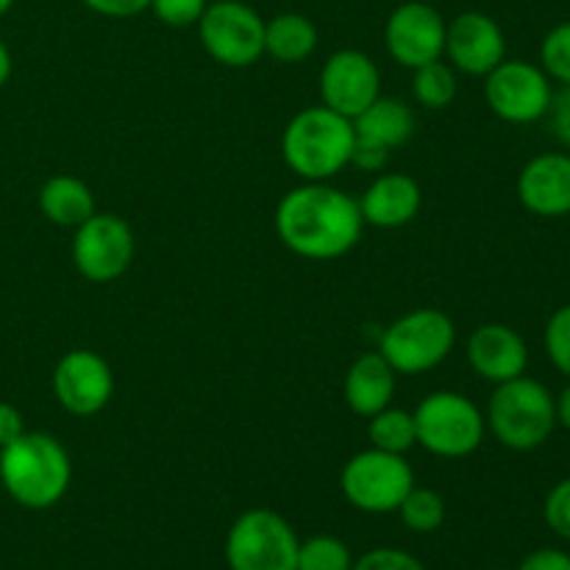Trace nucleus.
Segmentation results:
<instances>
[{
	"label": "nucleus",
	"instance_id": "4468645a",
	"mask_svg": "<svg viewBox=\"0 0 570 570\" xmlns=\"http://www.w3.org/2000/svg\"><path fill=\"white\" fill-rule=\"evenodd\" d=\"M382 95V76L362 50H337L321 70V100L337 115L360 117Z\"/></svg>",
	"mask_w": 570,
	"mask_h": 570
},
{
	"label": "nucleus",
	"instance_id": "c756f323",
	"mask_svg": "<svg viewBox=\"0 0 570 570\" xmlns=\"http://www.w3.org/2000/svg\"><path fill=\"white\" fill-rule=\"evenodd\" d=\"M543 518L551 532L560 534L562 540H570V476L557 482L546 495Z\"/></svg>",
	"mask_w": 570,
	"mask_h": 570
},
{
	"label": "nucleus",
	"instance_id": "cd10ccee",
	"mask_svg": "<svg viewBox=\"0 0 570 570\" xmlns=\"http://www.w3.org/2000/svg\"><path fill=\"white\" fill-rule=\"evenodd\" d=\"M546 354L551 365L570 379V304L560 306L546 323Z\"/></svg>",
	"mask_w": 570,
	"mask_h": 570
},
{
	"label": "nucleus",
	"instance_id": "9b49d317",
	"mask_svg": "<svg viewBox=\"0 0 570 570\" xmlns=\"http://www.w3.org/2000/svg\"><path fill=\"white\" fill-rule=\"evenodd\" d=\"M134 232L117 215L95 212L76 228L72 237V265L87 282L106 284L120 278L131 267Z\"/></svg>",
	"mask_w": 570,
	"mask_h": 570
},
{
	"label": "nucleus",
	"instance_id": "7c9ffc66",
	"mask_svg": "<svg viewBox=\"0 0 570 570\" xmlns=\"http://www.w3.org/2000/svg\"><path fill=\"white\" fill-rule=\"evenodd\" d=\"M351 570H426L417 557H412L410 551L401 549H373L367 554H362L360 560H354Z\"/></svg>",
	"mask_w": 570,
	"mask_h": 570
},
{
	"label": "nucleus",
	"instance_id": "f704fd0d",
	"mask_svg": "<svg viewBox=\"0 0 570 570\" xmlns=\"http://www.w3.org/2000/svg\"><path fill=\"white\" fill-rule=\"evenodd\" d=\"M518 570H570V554L560 549H538L518 566Z\"/></svg>",
	"mask_w": 570,
	"mask_h": 570
},
{
	"label": "nucleus",
	"instance_id": "a878e982",
	"mask_svg": "<svg viewBox=\"0 0 570 570\" xmlns=\"http://www.w3.org/2000/svg\"><path fill=\"white\" fill-rule=\"evenodd\" d=\"M354 557L340 538L332 534H315L298 546V562L295 570H351Z\"/></svg>",
	"mask_w": 570,
	"mask_h": 570
},
{
	"label": "nucleus",
	"instance_id": "6ab92c4d",
	"mask_svg": "<svg viewBox=\"0 0 570 570\" xmlns=\"http://www.w3.org/2000/svg\"><path fill=\"white\" fill-rule=\"evenodd\" d=\"M395 376L399 373L390 367V362L379 351L376 354H362L345 373V404L362 417H373L376 412L387 410L395 395Z\"/></svg>",
	"mask_w": 570,
	"mask_h": 570
},
{
	"label": "nucleus",
	"instance_id": "7ed1b4c3",
	"mask_svg": "<svg viewBox=\"0 0 570 570\" xmlns=\"http://www.w3.org/2000/svg\"><path fill=\"white\" fill-rule=\"evenodd\" d=\"M351 150H354V122L323 104L298 111L284 128V161L304 181L334 178L351 165Z\"/></svg>",
	"mask_w": 570,
	"mask_h": 570
},
{
	"label": "nucleus",
	"instance_id": "e433bc0d",
	"mask_svg": "<svg viewBox=\"0 0 570 570\" xmlns=\"http://www.w3.org/2000/svg\"><path fill=\"white\" fill-rule=\"evenodd\" d=\"M554 410H557V426L568 429L570 432V384L554 399Z\"/></svg>",
	"mask_w": 570,
	"mask_h": 570
},
{
	"label": "nucleus",
	"instance_id": "393cba45",
	"mask_svg": "<svg viewBox=\"0 0 570 570\" xmlns=\"http://www.w3.org/2000/svg\"><path fill=\"white\" fill-rule=\"evenodd\" d=\"M399 515L404 521V527L415 534H429L438 532L445 521V501L443 495L434 493L432 488H412L404 495L399 507Z\"/></svg>",
	"mask_w": 570,
	"mask_h": 570
},
{
	"label": "nucleus",
	"instance_id": "ddd939ff",
	"mask_svg": "<svg viewBox=\"0 0 570 570\" xmlns=\"http://www.w3.org/2000/svg\"><path fill=\"white\" fill-rule=\"evenodd\" d=\"M115 393L109 362L87 348L67 351L53 371V395L70 415H98Z\"/></svg>",
	"mask_w": 570,
	"mask_h": 570
},
{
	"label": "nucleus",
	"instance_id": "2f4dec72",
	"mask_svg": "<svg viewBox=\"0 0 570 570\" xmlns=\"http://www.w3.org/2000/svg\"><path fill=\"white\" fill-rule=\"evenodd\" d=\"M390 159V150L382 145L371 142V139H362L354 134V150H351V165H356L360 170L379 173Z\"/></svg>",
	"mask_w": 570,
	"mask_h": 570
},
{
	"label": "nucleus",
	"instance_id": "0eeeda50",
	"mask_svg": "<svg viewBox=\"0 0 570 570\" xmlns=\"http://www.w3.org/2000/svg\"><path fill=\"white\" fill-rule=\"evenodd\" d=\"M412 488H415V473L410 462L404 460V454H390V451H360L345 462L340 473V490L345 501L371 515L399 512L401 501Z\"/></svg>",
	"mask_w": 570,
	"mask_h": 570
},
{
	"label": "nucleus",
	"instance_id": "c85d7f7f",
	"mask_svg": "<svg viewBox=\"0 0 570 570\" xmlns=\"http://www.w3.org/2000/svg\"><path fill=\"white\" fill-rule=\"evenodd\" d=\"M209 0H150V9L159 17V22L170 28L198 26Z\"/></svg>",
	"mask_w": 570,
	"mask_h": 570
},
{
	"label": "nucleus",
	"instance_id": "20e7f679",
	"mask_svg": "<svg viewBox=\"0 0 570 570\" xmlns=\"http://www.w3.org/2000/svg\"><path fill=\"white\" fill-rule=\"evenodd\" d=\"M493 438L510 451H534L554 434V395L538 379L518 376L495 384L484 417Z\"/></svg>",
	"mask_w": 570,
	"mask_h": 570
},
{
	"label": "nucleus",
	"instance_id": "f8f14e48",
	"mask_svg": "<svg viewBox=\"0 0 570 570\" xmlns=\"http://www.w3.org/2000/svg\"><path fill=\"white\" fill-rule=\"evenodd\" d=\"M445 26L434 6L410 0L393 9L384 22V48L406 70L443 59L445 53Z\"/></svg>",
	"mask_w": 570,
	"mask_h": 570
},
{
	"label": "nucleus",
	"instance_id": "5701e85b",
	"mask_svg": "<svg viewBox=\"0 0 570 570\" xmlns=\"http://www.w3.org/2000/svg\"><path fill=\"white\" fill-rule=\"evenodd\" d=\"M367 438H371V449L390 451V454H406L412 445H417L415 417L406 410H387L376 412L367 426Z\"/></svg>",
	"mask_w": 570,
	"mask_h": 570
},
{
	"label": "nucleus",
	"instance_id": "4be33fe9",
	"mask_svg": "<svg viewBox=\"0 0 570 570\" xmlns=\"http://www.w3.org/2000/svg\"><path fill=\"white\" fill-rule=\"evenodd\" d=\"M317 48V28L309 17L284 11L265 22V53L282 65H298Z\"/></svg>",
	"mask_w": 570,
	"mask_h": 570
},
{
	"label": "nucleus",
	"instance_id": "f3484780",
	"mask_svg": "<svg viewBox=\"0 0 570 570\" xmlns=\"http://www.w3.org/2000/svg\"><path fill=\"white\" fill-rule=\"evenodd\" d=\"M518 200L538 217L570 215V154H540L518 176Z\"/></svg>",
	"mask_w": 570,
	"mask_h": 570
},
{
	"label": "nucleus",
	"instance_id": "473e14b6",
	"mask_svg": "<svg viewBox=\"0 0 570 570\" xmlns=\"http://www.w3.org/2000/svg\"><path fill=\"white\" fill-rule=\"evenodd\" d=\"M81 3L95 14L111 17V20H126L150 9V0H81Z\"/></svg>",
	"mask_w": 570,
	"mask_h": 570
},
{
	"label": "nucleus",
	"instance_id": "39448f33",
	"mask_svg": "<svg viewBox=\"0 0 570 570\" xmlns=\"http://www.w3.org/2000/svg\"><path fill=\"white\" fill-rule=\"evenodd\" d=\"M412 417H415L417 445L443 460L471 456L482 445L488 429L482 410L468 395L454 390L429 393Z\"/></svg>",
	"mask_w": 570,
	"mask_h": 570
},
{
	"label": "nucleus",
	"instance_id": "f03ea898",
	"mask_svg": "<svg viewBox=\"0 0 570 570\" xmlns=\"http://www.w3.org/2000/svg\"><path fill=\"white\" fill-rule=\"evenodd\" d=\"M72 462L65 445L45 432H26L0 449V482L26 510H50L70 490Z\"/></svg>",
	"mask_w": 570,
	"mask_h": 570
},
{
	"label": "nucleus",
	"instance_id": "a211bd4d",
	"mask_svg": "<svg viewBox=\"0 0 570 570\" xmlns=\"http://www.w3.org/2000/svg\"><path fill=\"white\" fill-rule=\"evenodd\" d=\"M421 184L406 173H384L362 193L360 212L367 226L401 228L421 212Z\"/></svg>",
	"mask_w": 570,
	"mask_h": 570
},
{
	"label": "nucleus",
	"instance_id": "bb28decb",
	"mask_svg": "<svg viewBox=\"0 0 570 570\" xmlns=\"http://www.w3.org/2000/svg\"><path fill=\"white\" fill-rule=\"evenodd\" d=\"M540 67L546 76L570 87V20L551 28L540 42Z\"/></svg>",
	"mask_w": 570,
	"mask_h": 570
},
{
	"label": "nucleus",
	"instance_id": "412c9836",
	"mask_svg": "<svg viewBox=\"0 0 570 570\" xmlns=\"http://www.w3.org/2000/svg\"><path fill=\"white\" fill-rule=\"evenodd\" d=\"M39 209L53 226L78 228L95 215V195L81 178L53 176L39 189Z\"/></svg>",
	"mask_w": 570,
	"mask_h": 570
},
{
	"label": "nucleus",
	"instance_id": "1a4fd4ad",
	"mask_svg": "<svg viewBox=\"0 0 570 570\" xmlns=\"http://www.w3.org/2000/svg\"><path fill=\"white\" fill-rule=\"evenodd\" d=\"M206 53L223 67H250L265 56V20L239 0H217L198 20Z\"/></svg>",
	"mask_w": 570,
	"mask_h": 570
},
{
	"label": "nucleus",
	"instance_id": "dca6fc26",
	"mask_svg": "<svg viewBox=\"0 0 570 570\" xmlns=\"http://www.w3.org/2000/svg\"><path fill=\"white\" fill-rule=\"evenodd\" d=\"M468 362L479 379L504 384L527 373L529 348L507 323H484L468 340Z\"/></svg>",
	"mask_w": 570,
	"mask_h": 570
},
{
	"label": "nucleus",
	"instance_id": "c9c22d12",
	"mask_svg": "<svg viewBox=\"0 0 570 570\" xmlns=\"http://www.w3.org/2000/svg\"><path fill=\"white\" fill-rule=\"evenodd\" d=\"M20 434H26V423H22L20 410L0 401V449H6L9 443H14Z\"/></svg>",
	"mask_w": 570,
	"mask_h": 570
},
{
	"label": "nucleus",
	"instance_id": "b1692460",
	"mask_svg": "<svg viewBox=\"0 0 570 570\" xmlns=\"http://www.w3.org/2000/svg\"><path fill=\"white\" fill-rule=\"evenodd\" d=\"M412 95L421 106L426 109H449L456 98V70L451 65H445L443 59L429 61V65L412 70Z\"/></svg>",
	"mask_w": 570,
	"mask_h": 570
},
{
	"label": "nucleus",
	"instance_id": "4c0bfd02",
	"mask_svg": "<svg viewBox=\"0 0 570 570\" xmlns=\"http://www.w3.org/2000/svg\"><path fill=\"white\" fill-rule=\"evenodd\" d=\"M9 76H11V53H9V48L0 42V87L9 81Z\"/></svg>",
	"mask_w": 570,
	"mask_h": 570
},
{
	"label": "nucleus",
	"instance_id": "58836bf2",
	"mask_svg": "<svg viewBox=\"0 0 570 570\" xmlns=\"http://www.w3.org/2000/svg\"><path fill=\"white\" fill-rule=\"evenodd\" d=\"M14 6V0H0V17L9 14V9Z\"/></svg>",
	"mask_w": 570,
	"mask_h": 570
},
{
	"label": "nucleus",
	"instance_id": "f257e3e1",
	"mask_svg": "<svg viewBox=\"0 0 570 570\" xmlns=\"http://www.w3.org/2000/svg\"><path fill=\"white\" fill-rule=\"evenodd\" d=\"M360 200L326 181H306L289 189L276 209V234L295 256L332 262L348 254L362 237Z\"/></svg>",
	"mask_w": 570,
	"mask_h": 570
},
{
	"label": "nucleus",
	"instance_id": "6e6552de",
	"mask_svg": "<svg viewBox=\"0 0 570 570\" xmlns=\"http://www.w3.org/2000/svg\"><path fill=\"white\" fill-rule=\"evenodd\" d=\"M298 534L273 510H248L226 534L228 570H295Z\"/></svg>",
	"mask_w": 570,
	"mask_h": 570
},
{
	"label": "nucleus",
	"instance_id": "aec40b11",
	"mask_svg": "<svg viewBox=\"0 0 570 570\" xmlns=\"http://www.w3.org/2000/svg\"><path fill=\"white\" fill-rule=\"evenodd\" d=\"M351 122H354L356 137L371 139L387 150L401 148L415 134V115H412L410 106L404 100L382 98V95Z\"/></svg>",
	"mask_w": 570,
	"mask_h": 570
},
{
	"label": "nucleus",
	"instance_id": "423d86ee",
	"mask_svg": "<svg viewBox=\"0 0 570 570\" xmlns=\"http://www.w3.org/2000/svg\"><path fill=\"white\" fill-rule=\"evenodd\" d=\"M454 343L456 328L445 312L415 309L384 328L379 354L390 362L395 373L417 376L449 360Z\"/></svg>",
	"mask_w": 570,
	"mask_h": 570
},
{
	"label": "nucleus",
	"instance_id": "9d476101",
	"mask_svg": "<svg viewBox=\"0 0 570 570\" xmlns=\"http://www.w3.org/2000/svg\"><path fill=\"white\" fill-rule=\"evenodd\" d=\"M551 78L543 67L523 59H504L484 76V100L495 117L515 126L538 122L549 115Z\"/></svg>",
	"mask_w": 570,
	"mask_h": 570
},
{
	"label": "nucleus",
	"instance_id": "72a5a7b5",
	"mask_svg": "<svg viewBox=\"0 0 570 570\" xmlns=\"http://www.w3.org/2000/svg\"><path fill=\"white\" fill-rule=\"evenodd\" d=\"M549 117H551V131H554V137L560 139L566 148H570V87H562L560 92L551 98Z\"/></svg>",
	"mask_w": 570,
	"mask_h": 570
},
{
	"label": "nucleus",
	"instance_id": "2eb2a0df",
	"mask_svg": "<svg viewBox=\"0 0 570 570\" xmlns=\"http://www.w3.org/2000/svg\"><path fill=\"white\" fill-rule=\"evenodd\" d=\"M445 56L468 76H488L507 59V37L484 11H462L445 26Z\"/></svg>",
	"mask_w": 570,
	"mask_h": 570
}]
</instances>
